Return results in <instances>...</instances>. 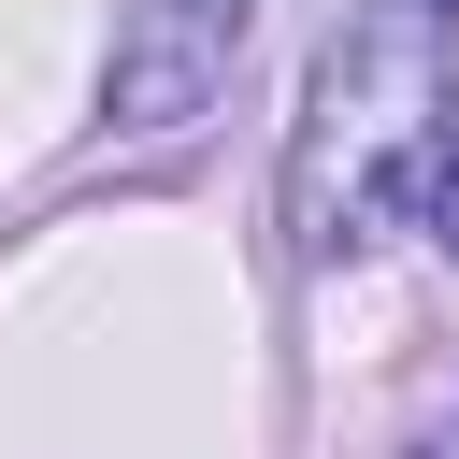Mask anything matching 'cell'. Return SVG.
I'll return each instance as SVG.
<instances>
[{"label": "cell", "mask_w": 459, "mask_h": 459, "mask_svg": "<svg viewBox=\"0 0 459 459\" xmlns=\"http://www.w3.org/2000/svg\"><path fill=\"white\" fill-rule=\"evenodd\" d=\"M445 86H459L445 0H359V29L316 72V129H301V244H359L402 201V158L430 143Z\"/></svg>", "instance_id": "6da1fadb"}, {"label": "cell", "mask_w": 459, "mask_h": 459, "mask_svg": "<svg viewBox=\"0 0 459 459\" xmlns=\"http://www.w3.org/2000/svg\"><path fill=\"white\" fill-rule=\"evenodd\" d=\"M230 43H244V0H129V57H115V100L143 129L201 115L230 86Z\"/></svg>", "instance_id": "7a4b0ae2"}, {"label": "cell", "mask_w": 459, "mask_h": 459, "mask_svg": "<svg viewBox=\"0 0 459 459\" xmlns=\"http://www.w3.org/2000/svg\"><path fill=\"white\" fill-rule=\"evenodd\" d=\"M430 230H445V244H459V129H445V143H430Z\"/></svg>", "instance_id": "3957f363"}]
</instances>
